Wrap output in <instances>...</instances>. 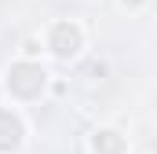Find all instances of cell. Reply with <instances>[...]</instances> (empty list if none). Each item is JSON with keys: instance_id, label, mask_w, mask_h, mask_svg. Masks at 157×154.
Returning <instances> with one entry per match:
<instances>
[{"instance_id": "obj_1", "label": "cell", "mask_w": 157, "mask_h": 154, "mask_svg": "<svg viewBox=\"0 0 157 154\" xmlns=\"http://www.w3.org/2000/svg\"><path fill=\"white\" fill-rule=\"evenodd\" d=\"M51 48H55L59 59L77 55V51H80V30H77V26H70V22H59L55 33H51Z\"/></svg>"}, {"instance_id": "obj_2", "label": "cell", "mask_w": 157, "mask_h": 154, "mask_svg": "<svg viewBox=\"0 0 157 154\" xmlns=\"http://www.w3.org/2000/svg\"><path fill=\"white\" fill-rule=\"evenodd\" d=\"M121 4H124V7H128V4H143V0H121Z\"/></svg>"}]
</instances>
